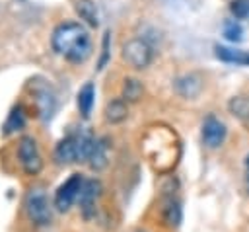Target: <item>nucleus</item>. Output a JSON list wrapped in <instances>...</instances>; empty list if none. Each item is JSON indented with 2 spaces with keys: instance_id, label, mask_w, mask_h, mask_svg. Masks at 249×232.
I'll return each instance as SVG.
<instances>
[{
  "instance_id": "nucleus-16",
  "label": "nucleus",
  "mask_w": 249,
  "mask_h": 232,
  "mask_svg": "<svg viewBox=\"0 0 249 232\" xmlns=\"http://www.w3.org/2000/svg\"><path fill=\"white\" fill-rule=\"evenodd\" d=\"M23 125H25V113H23V107H21V105L12 107V111H10V115H8L6 123H4V133H6V135H12V133L23 129Z\"/></svg>"
},
{
  "instance_id": "nucleus-14",
  "label": "nucleus",
  "mask_w": 249,
  "mask_h": 232,
  "mask_svg": "<svg viewBox=\"0 0 249 232\" xmlns=\"http://www.w3.org/2000/svg\"><path fill=\"white\" fill-rule=\"evenodd\" d=\"M93 101H95V86L91 82H86L78 92V109L82 117H89Z\"/></svg>"
},
{
  "instance_id": "nucleus-15",
  "label": "nucleus",
  "mask_w": 249,
  "mask_h": 232,
  "mask_svg": "<svg viewBox=\"0 0 249 232\" xmlns=\"http://www.w3.org/2000/svg\"><path fill=\"white\" fill-rule=\"evenodd\" d=\"M161 216L165 220V224L169 226H177L181 222V203L173 197L165 199L163 201V207H161Z\"/></svg>"
},
{
  "instance_id": "nucleus-1",
  "label": "nucleus",
  "mask_w": 249,
  "mask_h": 232,
  "mask_svg": "<svg viewBox=\"0 0 249 232\" xmlns=\"http://www.w3.org/2000/svg\"><path fill=\"white\" fill-rule=\"evenodd\" d=\"M53 49L70 62H84L91 57L93 45L88 29L78 21H62L51 35Z\"/></svg>"
},
{
  "instance_id": "nucleus-18",
  "label": "nucleus",
  "mask_w": 249,
  "mask_h": 232,
  "mask_svg": "<svg viewBox=\"0 0 249 232\" xmlns=\"http://www.w3.org/2000/svg\"><path fill=\"white\" fill-rule=\"evenodd\" d=\"M144 88L140 84V80L136 78H126L124 84H123V99L124 101H136L140 96H142Z\"/></svg>"
},
{
  "instance_id": "nucleus-6",
  "label": "nucleus",
  "mask_w": 249,
  "mask_h": 232,
  "mask_svg": "<svg viewBox=\"0 0 249 232\" xmlns=\"http://www.w3.org/2000/svg\"><path fill=\"white\" fill-rule=\"evenodd\" d=\"M101 195V183L97 179H84L82 191H80V211L86 218H91L95 214V205Z\"/></svg>"
},
{
  "instance_id": "nucleus-23",
  "label": "nucleus",
  "mask_w": 249,
  "mask_h": 232,
  "mask_svg": "<svg viewBox=\"0 0 249 232\" xmlns=\"http://www.w3.org/2000/svg\"><path fill=\"white\" fill-rule=\"evenodd\" d=\"M138 232H140V230H138Z\"/></svg>"
},
{
  "instance_id": "nucleus-17",
  "label": "nucleus",
  "mask_w": 249,
  "mask_h": 232,
  "mask_svg": "<svg viewBox=\"0 0 249 232\" xmlns=\"http://www.w3.org/2000/svg\"><path fill=\"white\" fill-rule=\"evenodd\" d=\"M37 105H39L41 115L45 119L53 115V111H54V96H53V92L49 88H43L41 92H37Z\"/></svg>"
},
{
  "instance_id": "nucleus-13",
  "label": "nucleus",
  "mask_w": 249,
  "mask_h": 232,
  "mask_svg": "<svg viewBox=\"0 0 249 232\" xmlns=\"http://www.w3.org/2000/svg\"><path fill=\"white\" fill-rule=\"evenodd\" d=\"M175 88H177V92H179L181 96H185V97H195V96L200 92L202 84H200V78H198V76H195V74H185V76H181V78L175 80Z\"/></svg>"
},
{
  "instance_id": "nucleus-5",
  "label": "nucleus",
  "mask_w": 249,
  "mask_h": 232,
  "mask_svg": "<svg viewBox=\"0 0 249 232\" xmlns=\"http://www.w3.org/2000/svg\"><path fill=\"white\" fill-rule=\"evenodd\" d=\"M82 185H84V177L80 174H72L54 193V207L60 211V213H66L74 201L80 197V191H82Z\"/></svg>"
},
{
  "instance_id": "nucleus-4",
  "label": "nucleus",
  "mask_w": 249,
  "mask_h": 232,
  "mask_svg": "<svg viewBox=\"0 0 249 232\" xmlns=\"http://www.w3.org/2000/svg\"><path fill=\"white\" fill-rule=\"evenodd\" d=\"M25 211L27 216L31 218V222L45 226L51 222V207H49V199L45 195V191L41 187H33L27 197H25Z\"/></svg>"
},
{
  "instance_id": "nucleus-10",
  "label": "nucleus",
  "mask_w": 249,
  "mask_h": 232,
  "mask_svg": "<svg viewBox=\"0 0 249 232\" xmlns=\"http://www.w3.org/2000/svg\"><path fill=\"white\" fill-rule=\"evenodd\" d=\"M107 150H109L107 140L105 138H95L91 154L88 158V164H89L91 170H103L107 166Z\"/></svg>"
},
{
  "instance_id": "nucleus-11",
  "label": "nucleus",
  "mask_w": 249,
  "mask_h": 232,
  "mask_svg": "<svg viewBox=\"0 0 249 232\" xmlns=\"http://www.w3.org/2000/svg\"><path fill=\"white\" fill-rule=\"evenodd\" d=\"M216 57L224 62H233V64H245L249 66V51H241V49H230V47H222L216 45L214 47Z\"/></svg>"
},
{
  "instance_id": "nucleus-8",
  "label": "nucleus",
  "mask_w": 249,
  "mask_h": 232,
  "mask_svg": "<svg viewBox=\"0 0 249 232\" xmlns=\"http://www.w3.org/2000/svg\"><path fill=\"white\" fill-rule=\"evenodd\" d=\"M54 160H56V164L78 162V133L64 136L56 144V148H54Z\"/></svg>"
},
{
  "instance_id": "nucleus-2",
  "label": "nucleus",
  "mask_w": 249,
  "mask_h": 232,
  "mask_svg": "<svg viewBox=\"0 0 249 232\" xmlns=\"http://www.w3.org/2000/svg\"><path fill=\"white\" fill-rule=\"evenodd\" d=\"M18 160L25 174L37 175L43 170V158L37 148V140L33 136H21L18 142Z\"/></svg>"
},
{
  "instance_id": "nucleus-7",
  "label": "nucleus",
  "mask_w": 249,
  "mask_h": 232,
  "mask_svg": "<svg viewBox=\"0 0 249 232\" xmlns=\"http://www.w3.org/2000/svg\"><path fill=\"white\" fill-rule=\"evenodd\" d=\"M226 135H228V129L226 125L214 117V115H208L202 123V142L208 146V148H218L224 144L226 140Z\"/></svg>"
},
{
  "instance_id": "nucleus-3",
  "label": "nucleus",
  "mask_w": 249,
  "mask_h": 232,
  "mask_svg": "<svg viewBox=\"0 0 249 232\" xmlns=\"http://www.w3.org/2000/svg\"><path fill=\"white\" fill-rule=\"evenodd\" d=\"M152 57H154V53H152V47L148 45L146 39L134 37L123 45V58L132 68H138V70L146 68L152 62Z\"/></svg>"
},
{
  "instance_id": "nucleus-12",
  "label": "nucleus",
  "mask_w": 249,
  "mask_h": 232,
  "mask_svg": "<svg viewBox=\"0 0 249 232\" xmlns=\"http://www.w3.org/2000/svg\"><path fill=\"white\" fill-rule=\"evenodd\" d=\"M126 117H128V107H126V101L124 99H119L117 97V99L107 101V105H105V119L109 123L117 125V123H123Z\"/></svg>"
},
{
  "instance_id": "nucleus-20",
  "label": "nucleus",
  "mask_w": 249,
  "mask_h": 232,
  "mask_svg": "<svg viewBox=\"0 0 249 232\" xmlns=\"http://www.w3.org/2000/svg\"><path fill=\"white\" fill-rule=\"evenodd\" d=\"M224 37H226L228 41H231V43L241 41V37H243L241 25H239L237 21H226V23H224Z\"/></svg>"
},
{
  "instance_id": "nucleus-9",
  "label": "nucleus",
  "mask_w": 249,
  "mask_h": 232,
  "mask_svg": "<svg viewBox=\"0 0 249 232\" xmlns=\"http://www.w3.org/2000/svg\"><path fill=\"white\" fill-rule=\"evenodd\" d=\"M74 10L88 25L91 27L99 25V14H97V6L93 0H74Z\"/></svg>"
},
{
  "instance_id": "nucleus-19",
  "label": "nucleus",
  "mask_w": 249,
  "mask_h": 232,
  "mask_svg": "<svg viewBox=\"0 0 249 232\" xmlns=\"http://www.w3.org/2000/svg\"><path fill=\"white\" fill-rule=\"evenodd\" d=\"M230 109H231L233 115L247 119L249 117V97H241V96L239 97H233L230 101Z\"/></svg>"
},
{
  "instance_id": "nucleus-22",
  "label": "nucleus",
  "mask_w": 249,
  "mask_h": 232,
  "mask_svg": "<svg viewBox=\"0 0 249 232\" xmlns=\"http://www.w3.org/2000/svg\"><path fill=\"white\" fill-rule=\"evenodd\" d=\"M245 172H247V181H249V156H247V160H245Z\"/></svg>"
},
{
  "instance_id": "nucleus-21",
  "label": "nucleus",
  "mask_w": 249,
  "mask_h": 232,
  "mask_svg": "<svg viewBox=\"0 0 249 232\" xmlns=\"http://www.w3.org/2000/svg\"><path fill=\"white\" fill-rule=\"evenodd\" d=\"M230 10H231V14H233L237 19L247 18V16H249V0H231Z\"/></svg>"
}]
</instances>
